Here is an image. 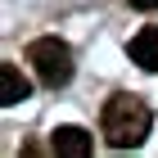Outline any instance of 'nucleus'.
Masks as SVG:
<instances>
[{
    "label": "nucleus",
    "mask_w": 158,
    "mask_h": 158,
    "mask_svg": "<svg viewBox=\"0 0 158 158\" xmlns=\"http://www.w3.org/2000/svg\"><path fill=\"white\" fill-rule=\"evenodd\" d=\"M149 122L154 118H149L140 95H113L104 104V113H99V131H104V140L113 149H135V145H145Z\"/></svg>",
    "instance_id": "obj_1"
},
{
    "label": "nucleus",
    "mask_w": 158,
    "mask_h": 158,
    "mask_svg": "<svg viewBox=\"0 0 158 158\" xmlns=\"http://www.w3.org/2000/svg\"><path fill=\"white\" fill-rule=\"evenodd\" d=\"M27 63L36 68L41 86H50V90H59V86L73 81V50L63 45L59 36H41L27 45Z\"/></svg>",
    "instance_id": "obj_2"
},
{
    "label": "nucleus",
    "mask_w": 158,
    "mask_h": 158,
    "mask_svg": "<svg viewBox=\"0 0 158 158\" xmlns=\"http://www.w3.org/2000/svg\"><path fill=\"white\" fill-rule=\"evenodd\" d=\"M90 131H81V127H59V131L50 135V154L59 158H90Z\"/></svg>",
    "instance_id": "obj_3"
},
{
    "label": "nucleus",
    "mask_w": 158,
    "mask_h": 158,
    "mask_svg": "<svg viewBox=\"0 0 158 158\" xmlns=\"http://www.w3.org/2000/svg\"><path fill=\"white\" fill-rule=\"evenodd\" d=\"M27 95H32V81H27L14 63H0V104L14 109V104H23Z\"/></svg>",
    "instance_id": "obj_4"
},
{
    "label": "nucleus",
    "mask_w": 158,
    "mask_h": 158,
    "mask_svg": "<svg viewBox=\"0 0 158 158\" xmlns=\"http://www.w3.org/2000/svg\"><path fill=\"white\" fill-rule=\"evenodd\" d=\"M131 59L145 73H158V27H140L131 36Z\"/></svg>",
    "instance_id": "obj_5"
},
{
    "label": "nucleus",
    "mask_w": 158,
    "mask_h": 158,
    "mask_svg": "<svg viewBox=\"0 0 158 158\" xmlns=\"http://www.w3.org/2000/svg\"><path fill=\"white\" fill-rule=\"evenodd\" d=\"M131 9H158V0H131Z\"/></svg>",
    "instance_id": "obj_6"
}]
</instances>
